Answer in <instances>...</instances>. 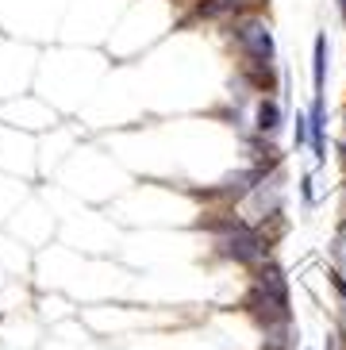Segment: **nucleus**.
I'll use <instances>...</instances> for the list:
<instances>
[{"instance_id":"nucleus-8","label":"nucleus","mask_w":346,"mask_h":350,"mask_svg":"<svg viewBox=\"0 0 346 350\" xmlns=\"http://www.w3.org/2000/svg\"><path fill=\"white\" fill-rule=\"evenodd\" d=\"M335 4H338V16L346 20V0H335Z\"/></svg>"},{"instance_id":"nucleus-6","label":"nucleus","mask_w":346,"mask_h":350,"mask_svg":"<svg viewBox=\"0 0 346 350\" xmlns=\"http://www.w3.org/2000/svg\"><path fill=\"white\" fill-rule=\"evenodd\" d=\"M316 181H312V174H304L300 177V200H304V208H316Z\"/></svg>"},{"instance_id":"nucleus-7","label":"nucleus","mask_w":346,"mask_h":350,"mask_svg":"<svg viewBox=\"0 0 346 350\" xmlns=\"http://www.w3.org/2000/svg\"><path fill=\"white\" fill-rule=\"evenodd\" d=\"M331 288H335V293H338V300H343V304H346V278H343V273H338V269H335V273H331Z\"/></svg>"},{"instance_id":"nucleus-2","label":"nucleus","mask_w":346,"mask_h":350,"mask_svg":"<svg viewBox=\"0 0 346 350\" xmlns=\"http://www.w3.org/2000/svg\"><path fill=\"white\" fill-rule=\"evenodd\" d=\"M308 146L316 154V165H327V93L312 96V108H308Z\"/></svg>"},{"instance_id":"nucleus-4","label":"nucleus","mask_w":346,"mask_h":350,"mask_svg":"<svg viewBox=\"0 0 346 350\" xmlns=\"http://www.w3.org/2000/svg\"><path fill=\"white\" fill-rule=\"evenodd\" d=\"M327 58H331L327 35H316V46H312V89L316 93H323V85H327Z\"/></svg>"},{"instance_id":"nucleus-5","label":"nucleus","mask_w":346,"mask_h":350,"mask_svg":"<svg viewBox=\"0 0 346 350\" xmlns=\"http://www.w3.org/2000/svg\"><path fill=\"white\" fill-rule=\"evenodd\" d=\"M293 146H308V112H296V124H293Z\"/></svg>"},{"instance_id":"nucleus-3","label":"nucleus","mask_w":346,"mask_h":350,"mask_svg":"<svg viewBox=\"0 0 346 350\" xmlns=\"http://www.w3.org/2000/svg\"><path fill=\"white\" fill-rule=\"evenodd\" d=\"M254 135H262V139H269L274 143L277 135L285 131V108H281V100L277 96H258L254 100Z\"/></svg>"},{"instance_id":"nucleus-9","label":"nucleus","mask_w":346,"mask_h":350,"mask_svg":"<svg viewBox=\"0 0 346 350\" xmlns=\"http://www.w3.org/2000/svg\"><path fill=\"white\" fill-rule=\"evenodd\" d=\"M338 154H343V165H346V139L338 143Z\"/></svg>"},{"instance_id":"nucleus-1","label":"nucleus","mask_w":346,"mask_h":350,"mask_svg":"<svg viewBox=\"0 0 346 350\" xmlns=\"http://www.w3.org/2000/svg\"><path fill=\"white\" fill-rule=\"evenodd\" d=\"M265 0H196V20H212V23H231L239 16H254L262 12Z\"/></svg>"}]
</instances>
